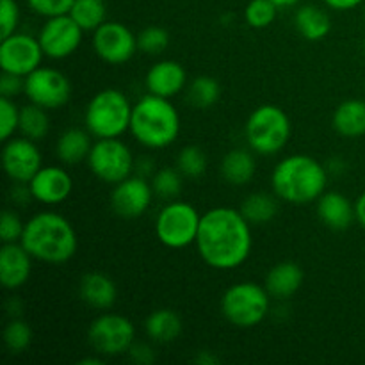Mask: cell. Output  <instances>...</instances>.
<instances>
[{
	"label": "cell",
	"mask_w": 365,
	"mask_h": 365,
	"mask_svg": "<svg viewBox=\"0 0 365 365\" xmlns=\"http://www.w3.org/2000/svg\"><path fill=\"white\" fill-rule=\"evenodd\" d=\"M252 227L239 209L214 207L207 210L202 214L195 242L198 255L212 269H237L252 253Z\"/></svg>",
	"instance_id": "cell-1"
},
{
	"label": "cell",
	"mask_w": 365,
	"mask_h": 365,
	"mask_svg": "<svg viewBox=\"0 0 365 365\" xmlns=\"http://www.w3.org/2000/svg\"><path fill=\"white\" fill-rule=\"evenodd\" d=\"M20 242L32 259L50 266L66 264L73 259L78 248L73 225L63 214L53 210H43L25 221Z\"/></svg>",
	"instance_id": "cell-2"
},
{
	"label": "cell",
	"mask_w": 365,
	"mask_h": 365,
	"mask_svg": "<svg viewBox=\"0 0 365 365\" xmlns=\"http://www.w3.org/2000/svg\"><path fill=\"white\" fill-rule=\"evenodd\" d=\"M327 166L305 153L284 157L271 173V189L278 200L292 205H309L319 200L328 187Z\"/></svg>",
	"instance_id": "cell-3"
},
{
	"label": "cell",
	"mask_w": 365,
	"mask_h": 365,
	"mask_svg": "<svg viewBox=\"0 0 365 365\" xmlns=\"http://www.w3.org/2000/svg\"><path fill=\"white\" fill-rule=\"evenodd\" d=\"M130 134L148 150H163L173 145L180 134V114L171 98L152 93L141 96L132 107Z\"/></svg>",
	"instance_id": "cell-4"
},
{
	"label": "cell",
	"mask_w": 365,
	"mask_h": 365,
	"mask_svg": "<svg viewBox=\"0 0 365 365\" xmlns=\"http://www.w3.org/2000/svg\"><path fill=\"white\" fill-rule=\"evenodd\" d=\"M132 102L121 89L107 88L95 93L86 106L84 125L96 139L121 138L130 132Z\"/></svg>",
	"instance_id": "cell-5"
},
{
	"label": "cell",
	"mask_w": 365,
	"mask_h": 365,
	"mask_svg": "<svg viewBox=\"0 0 365 365\" xmlns=\"http://www.w3.org/2000/svg\"><path fill=\"white\" fill-rule=\"evenodd\" d=\"M291 134V118L274 103H264L253 109L245 125L248 148L262 157L280 153L287 146Z\"/></svg>",
	"instance_id": "cell-6"
},
{
	"label": "cell",
	"mask_w": 365,
	"mask_h": 365,
	"mask_svg": "<svg viewBox=\"0 0 365 365\" xmlns=\"http://www.w3.org/2000/svg\"><path fill=\"white\" fill-rule=\"evenodd\" d=\"M271 294L255 282H239L230 285L221 296V314L235 328L259 327L271 310Z\"/></svg>",
	"instance_id": "cell-7"
},
{
	"label": "cell",
	"mask_w": 365,
	"mask_h": 365,
	"mask_svg": "<svg viewBox=\"0 0 365 365\" xmlns=\"http://www.w3.org/2000/svg\"><path fill=\"white\" fill-rule=\"evenodd\" d=\"M202 214L192 203L170 200L155 217V235L166 248L182 250L195 245Z\"/></svg>",
	"instance_id": "cell-8"
},
{
	"label": "cell",
	"mask_w": 365,
	"mask_h": 365,
	"mask_svg": "<svg viewBox=\"0 0 365 365\" xmlns=\"http://www.w3.org/2000/svg\"><path fill=\"white\" fill-rule=\"evenodd\" d=\"M88 166L98 180L114 185L134 175L135 159L120 138L96 139L89 152Z\"/></svg>",
	"instance_id": "cell-9"
},
{
	"label": "cell",
	"mask_w": 365,
	"mask_h": 365,
	"mask_svg": "<svg viewBox=\"0 0 365 365\" xmlns=\"http://www.w3.org/2000/svg\"><path fill=\"white\" fill-rule=\"evenodd\" d=\"M88 342L102 356H120L135 342V327L121 314L103 312L91 321Z\"/></svg>",
	"instance_id": "cell-10"
},
{
	"label": "cell",
	"mask_w": 365,
	"mask_h": 365,
	"mask_svg": "<svg viewBox=\"0 0 365 365\" xmlns=\"http://www.w3.org/2000/svg\"><path fill=\"white\" fill-rule=\"evenodd\" d=\"M71 82L56 68L39 66L25 77V91L29 102L46 110L61 109L71 98Z\"/></svg>",
	"instance_id": "cell-11"
},
{
	"label": "cell",
	"mask_w": 365,
	"mask_h": 365,
	"mask_svg": "<svg viewBox=\"0 0 365 365\" xmlns=\"http://www.w3.org/2000/svg\"><path fill=\"white\" fill-rule=\"evenodd\" d=\"M93 50L107 64L120 66L128 63L138 52V34L121 21H103L93 31Z\"/></svg>",
	"instance_id": "cell-12"
},
{
	"label": "cell",
	"mask_w": 365,
	"mask_h": 365,
	"mask_svg": "<svg viewBox=\"0 0 365 365\" xmlns=\"http://www.w3.org/2000/svg\"><path fill=\"white\" fill-rule=\"evenodd\" d=\"M43 57L45 52L38 36L34 38L25 32H13L0 43V68L6 73L27 77L41 66Z\"/></svg>",
	"instance_id": "cell-13"
},
{
	"label": "cell",
	"mask_w": 365,
	"mask_h": 365,
	"mask_svg": "<svg viewBox=\"0 0 365 365\" xmlns=\"http://www.w3.org/2000/svg\"><path fill=\"white\" fill-rule=\"evenodd\" d=\"M84 32V29L68 13L61 14V16L45 18V24L39 29L38 39L41 43L45 57L61 61L77 52Z\"/></svg>",
	"instance_id": "cell-14"
},
{
	"label": "cell",
	"mask_w": 365,
	"mask_h": 365,
	"mask_svg": "<svg viewBox=\"0 0 365 365\" xmlns=\"http://www.w3.org/2000/svg\"><path fill=\"white\" fill-rule=\"evenodd\" d=\"M153 196L155 192H153L148 178H143L134 173L113 185L109 203L116 216L123 217V220H135L150 209Z\"/></svg>",
	"instance_id": "cell-15"
},
{
	"label": "cell",
	"mask_w": 365,
	"mask_h": 365,
	"mask_svg": "<svg viewBox=\"0 0 365 365\" xmlns=\"http://www.w3.org/2000/svg\"><path fill=\"white\" fill-rule=\"evenodd\" d=\"M2 166L11 182L29 184L43 166V155L32 139L11 138L4 141Z\"/></svg>",
	"instance_id": "cell-16"
},
{
	"label": "cell",
	"mask_w": 365,
	"mask_h": 365,
	"mask_svg": "<svg viewBox=\"0 0 365 365\" xmlns=\"http://www.w3.org/2000/svg\"><path fill=\"white\" fill-rule=\"evenodd\" d=\"M29 187L36 202L53 207L70 198L73 191V178L63 166L48 164L39 168L38 173L29 182Z\"/></svg>",
	"instance_id": "cell-17"
},
{
	"label": "cell",
	"mask_w": 365,
	"mask_h": 365,
	"mask_svg": "<svg viewBox=\"0 0 365 365\" xmlns=\"http://www.w3.org/2000/svg\"><path fill=\"white\" fill-rule=\"evenodd\" d=\"M187 71L178 61L163 59L152 64L146 73V91L163 98H173L187 88Z\"/></svg>",
	"instance_id": "cell-18"
},
{
	"label": "cell",
	"mask_w": 365,
	"mask_h": 365,
	"mask_svg": "<svg viewBox=\"0 0 365 365\" xmlns=\"http://www.w3.org/2000/svg\"><path fill=\"white\" fill-rule=\"evenodd\" d=\"M32 260L21 242H4L0 250V284L9 291L24 287L31 278Z\"/></svg>",
	"instance_id": "cell-19"
},
{
	"label": "cell",
	"mask_w": 365,
	"mask_h": 365,
	"mask_svg": "<svg viewBox=\"0 0 365 365\" xmlns=\"http://www.w3.org/2000/svg\"><path fill=\"white\" fill-rule=\"evenodd\" d=\"M317 217L330 230H348L355 217V203L349 202L342 192L324 191L317 200Z\"/></svg>",
	"instance_id": "cell-20"
},
{
	"label": "cell",
	"mask_w": 365,
	"mask_h": 365,
	"mask_svg": "<svg viewBox=\"0 0 365 365\" xmlns=\"http://www.w3.org/2000/svg\"><path fill=\"white\" fill-rule=\"evenodd\" d=\"M78 296L91 309L109 310L118 299V287L109 274L91 271L78 282Z\"/></svg>",
	"instance_id": "cell-21"
},
{
	"label": "cell",
	"mask_w": 365,
	"mask_h": 365,
	"mask_svg": "<svg viewBox=\"0 0 365 365\" xmlns=\"http://www.w3.org/2000/svg\"><path fill=\"white\" fill-rule=\"evenodd\" d=\"M305 274L299 264L284 260L271 267L264 278V287L274 299H289L302 289Z\"/></svg>",
	"instance_id": "cell-22"
},
{
	"label": "cell",
	"mask_w": 365,
	"mask_h": 365,
	"mask_svg": "<svg viewBox=\"0 0 365 365\" xmlns=\"http://www.w3.org/2000/svg\"><path fill=\"white\" fill-rule=\"evenodd\" d=\"M257 153L250 148H234L221 159L220 173L227 184L242 187L248 185L257 175Z\"/></svg>",
	"instance_id": "cell-23"
},
{
	"label": "cell",
	"mask_w": 365,
	"mask_h": 365,
	"mask_svg": "<svg viewBox=\"0 0 365 365\" xmlns=\"http://www.w3.org/2000/svg\"><path fill=\"white\" fill-rule=\"evenodd\" d=\"M91 146V134L88 132V128H66L57 138L56 155L66 166H75V164L88 160Z\"/></svg>",
	"instance_id": "cell-24"
},
{
	"label": "cell",
	"mask_w": 365,
	"mask_h": 365,
	"mask_svg": "<svg viewBox=\"0 0 365 365\" xmlns=\"http://www.w3.org/2000/svg\"><path fill=\"white\" fill-rule=\"evenodd\" d=\"M334 130L348 139L365 135V102L359 98H349L339 103L331 118Z\"/></svg>",
	"instance_id": "cell-25"
},
{
	"label": "cell",
	"mask_w": 365,
	"mask_h": 365,
	"mask_svg": "<svg viewBox=\"0 0 365 365\" xmlns=\"http://www.w3.org/2000/svg\"><path fill=\"white\" fill-rule=\"evenodd\" d=\"M294 27L307 41H323L331 31L330 14L319 6L305 4L299 6L294 13Z\"/></svg>",
	"instance_id": "cell-26"
},
{
	"label": "cell",
	"mask_w": 365,
	"mask_h": 365,
	"mask_svg": "<svg viewBox=\"0 0 365 365\" xmlns=\"http://www.w3.org/2000/svg\"><path fill=\"white\" fill-rule=\"evenodd\" d=\"M180 316L171 309H157L146 317L145 331L153 342L157 344H170L177 341L182 334Z\"/></svg>",
	"instance_id": "cell-27"
},
{
	"label": "cell",
	"mask_w": 365,
	"mask_h": 365,
	"mask_svg": "<svg viewBox=\"0 0 365 365\" xmlns=\"http://www.w3.org/2000/svg\"><path fill=\"white\" fill-rule=\"evenodd\" d=\"M239 210L242 212V216L250 221L252 225H266L269 221H273L278 214V196L271 195V192H252V195L246 196L242 200Z\"/></svg>",
	"instance_id": "cell-28"
},
{
	"label": "cell",
	"mask_w": 365,
	"mask_h": 365,
	"mask_svg": "<svg viewBox=\"0 0 365 365\" xmlns=\"http://www.w3.org/2000/svg\"><path fill=\"white\" fill-rule=\"evenodd\" d=\"M185 96H187L189 106H192L195 109H210L220 102L221 86L210 75H200L189 82L185 88Z\"/></svg>",
	"instance_id": "cell-29"
},
{
	"label": "cell",
	"mask_w": 365,
	"mask_h": 365,
	"mask_svg": "<svg viewBox=\"0 0 365 365\" xmlns=\"http://www.w3.org/2000/svg\"><path fill=\"white\" fill-rule=\"evenodd\" d=\"M50 130V118L46 109L29 102L27 106L20 107V132L24 138L32 139V141H41L46 138Z\"/></svg>",
	"instance_id": "cell-30"
},
{
	"label": "cell",
	"mask_w": 365,
	"mask_h": 365,
	"mask_svg": "<svg viewBox=\"0 0 365 365\" xmlns=\"http://www.w3.org/2000/svg\"><path fill=\"white\" fill-rule=\"evenodd\" d=\"M70 14L84 31L93 32L106 21V0H75Z\"/></svg>",
	"instance_id": "cell-31"
},
{
	"label": "cell",
	"mask_w": 365,
	"mask_h": 365,
	"mask_svg": "<svg viewBox=\"0 0 365 365\" xmlns=\"http://www.w3.org/2000/svg\"><path fill=\"white\" fill-rule=\"evenodd\" d=\"M184 178L185 177L178 171L177 166H164L153 173V177L150 178V184H152L155 196L170 202V200H177L182 192Z\"/></svg>",
	"instance_id": "cell-32"
},
{
	"label": "cell",
	"mask_w": 365,
	"mask_h": 365,
	"mask_svg": "<svg viewBox=\"0 0 365 365\" xmlns=\"http://www.w3.org/2000/svg\"><path fill=\"white\" fill-rule=\"evenodd\" d=\"M209 160H207L205 152L200 146L189 145L178 152L177 168L185 178H200L205 175Z\"/></svg>",
	"instance_id": "cell-33"
},
{
	"label": "cell",
	"mask_w": 365,
	"mask_h": 365,
	"mask_svg": "<svg viewBox=\"0 0 365 365\" xmlns=\"http://www.w3.org/2000/svg\"><path fill=\"white\" fill-rule=\"evenodd\" d=\"M4 344L14 355L24 353L32 344V328L21 317H11L4 328Z\"/></svg>",
	"instance_id": "cell-34"
},
{
	"label": "cell",
	"mask_w": 365,
	"mask_h": 365,
	"mask_svg": "<svg viewBox=\"0 0 365 365\" xmlns=\"http://www.w3.org/2000/svg\"><path fill=\"white\" fill-rule=\"evenodd\" d=\"M170 41L171 38L166 29L157 27V25H150L138 34V48L139 52L146 53V56L164 53V50L170 46Z\"/></svg>",
	"instance_id": "cell-35"
},
{
	"label": "cell",
	"mask_w": 365,
	"mask_h": 365,
	"mask_svg": "<svg viewBox=\"0 0 365 365\" xmlns=\"http://www.w3.org/2000/svg\"><path fill=\"white\" fill-rule=\"evenodd\" d=\"M278 7L271 0H250L245 7V20L252 29H266L277 20Z\"/></svg>",
	"instance_id": "cell-36"
},
{
	"label": "cell",
	"mask_w": 365,
	"mask_h": 365,
	"mask_svg": "<svg viewBox=\"0 0 365 365\" xmlns=\"http://www.w3.org/2000/svg\"><path fill=\"white\" fill-rule=\"evenodd\" d=\"M20 127V107L14 103L13 98L0 96V139L14 138Z\"/></svg>",
	"instance_id": "cell-37"
},
{
	"label": "cell",
	"mask_w": 365,
	"mask_h": 365,
	"mask_svg": "<svg viewBox=\"0 0 365 365\" xmlns=\"http://www.w3.org/2000/svg\"><path fill=\"white\" fill-rule=\"evenodd\" d=\"M25 2H27L29 9L38 16L52 18L70 13L75 0H25Z\"/></svg>",
	"instance_id": "cell-38"
},
{
	"label": "cell",
	"mask_w": 365,
	"mask_h": 365,
	"mask_svg": "<svg viewBox=\"0 0 365 365\" xmlns=\"http://www.w3.org/2000/svg\"><path fill=\"white\" fill-rule=\"evenodd\" d=\"M25 223L14 210L6 209L0 217V239L2 242H20Z\"/></svg>",
	"instance_id": "cell-39"
},
{
	"label": "cell",
	"mask_w": 365,
	"mask_h": 365,
	"mask_svg": "<svg viewBox=\"0 0 365 365\" xmlns=\"http://www.w3.org/2000/svg\"><path fill=\"white\" fill-rule=\"evenodd\" d=\"M20 24V7L16 0H0V27H2V38H7L16 32Z\"/></svg>",
	"instance_id": "cell-40"
},
{
	"label": "cell",
	"mask_w": 365,
	"mask_h": 365,
	"mask_svg": "<svg viewBox=\"0 0 365 365\" xmlns=\"http://www.w3.org/2000/svg\"><path fill=\"white\" fill-rule=\"evenodd\" d=\"M25 91V77L14 73H6L2 71V77H0V96H6V98H13L20 93Z\"/></svg>",
	"instance_id": "cell-41"
},
{
	"label": "cell",
	"mask_w": 365,
	"mask_h": 365,
	"mask_svg": "<svg viewBox=\"0 0 365 365\" xmlns=\"http://www.w3.org/2000/svg\"><path fill=\"white\" fill-rule=\"evenodd\" d=\"M128 359L138 365H152L157 360L155 349L148 344V342H138L130 346V349L127 351Z\"/></svg>",
	"instance_id": "cell-42"
},
{
	"label": "cell",
	"mask_w": 365,
	"mask_h": 365,
	"mask_svg": "<svg viewBox=\"0 0 365 365\" xmlns=\"http://www.w3.org/2000/svg\"><path fill=\"white\" fill-rule=\"evenodd\" d=\"M9 198L14 205H27L32 198V192L29 184H21V182H13V187L9 191Z\"/></svg>",
	"instance_id": "cell-43"
},
{
	"label": "cell",
	"mask_w": 365,
	"mask_h": 365,
	"mask_svg": "<svg viewBox=\"0 0 365 365\" xmlns=\"http://www.w3.org/2000/svg\"><path fill=\"white\" fill-rule=\"evenodd\" d=\"M155 171H157L155 163H153L150 157H139V159H135V168H134L135 175H139V177L143 178H148L150 180Z\"/></svg>",
	"instance_id": "cell-44"
},
{
	"label": "cell",
	"mask_w": 365,
	"mask_h": 365,
	"mask_svg": "<svg viewBox=\"0 0 365 365\" xmlns=\"http://www.w3.org/2000/svg\"><path fill=\"white\" fill-rule=\"evenodd\" d=\"M324 6L334 11H351L362 6L364 0H323Z\"/></svg>",
	"instance_id": "cell-45"
},
{
	"label": "cell",
	"mask_w": 365,
	"mask_h": 365,
	"mask_svg": "<svg viewBox=\"0 0 365 365\" xmlns=\"http://www.w3.org/2000/svg\"><path fill=\"white\" fill-rule=\"evenodd\" d=\"M324 166H327L328 173L334 175V177L344 175L346 170H348V164H346V160L342 157H331V159H328V163Z\"/></svg>",
	"instance_id": "cell-46"
},
{
	"label": "cell",
	"mask_w": 365,
	"mask_h": 365,
	"mask_svg": "<svg viewBox=\"0 0 365 365\" xmlns=\"http://www.w3.org/2000/svg\"><path fill=\"white\" fill-rule=\"evenodd\" d=\"M195 362L200 365H217L220 364V359H217L216 353L203 349V351H200L198 355L195 356Z\"/></svg>",
	"instance_id": "cell-47"
},
{
	"label": "cell",
	"mask_w": 365,
	"mask_h": 365,
	"mask_svg": "<svg viewBox=\"0 0 365 365\" xmlns=\"http://www.w3.org/2000/svg\"><path fill=\"white\" fill-rule=\"evenodd\" d=\"M6 309H7V314H9V317H20L21 309H24L21 299L18 298V296H11L6 303Z\"/></svg>",
	"instance_id": "cell-48"
},
{
	"label": "cell",
	"mask_w": 365,
	"mask_h": 365,
	"mask_svg": "<svg viewBox=\"0 0 365 365\" xmlns=\"http://www.w3.org/2000/svg\"><path fill=\"white\" fill-rule=\"evenodd\" d=\"M355 217H356V223H359L362 228H365V191L359 196V198H356L355 202Z\"/></svg>",
	"instance_id": "cell-49"
},
{
	"label": "cell",
	"mask_w": 365,
	"mask_h": 365,
	"mask_svg": "<svg viewBox=\"0 0 365 365\" xmlns=\"http://www.w3.org/2000/svg\"><path fill=\"white\" fill-rule=\"evenodd\" d=\"M271 2L274 4V6L278 7V9H285V7H294L298 6L302 0H271Z\"/></svg>",
	"instance_id": "cell-50"
},
{
	"label": "cell",
	"mask_w": 365,
	"mask_h": 365,
	"mask_svg": "<svg viewBox=\"0 0 365 365\" xmlns=\"http://www.w3.org/2000/svg\"><path fill=\"white\" fill-rule=\"evenodd\" d=\"M78 364L81 365H102L103 360L100 359V356H95V359H91V356H89V359H82Z\"/></svg>",
	"instance_id": "cell-51"
},
{
	"label": "cell",
	"mask_w": 365,
	"mask_h": 365,
	"mask_svg": "<svg viewBox=\"0 0 365 365\" xmlns=\"http://www.w3.org/2000/svg\"><path fill=\"white\" fill-rule=\"evenodd\" d=\"M364 280H365V264H364Z\"/></svg>",
	"instance_id": "cell-52"
},
{
	"label": "cell",
	"mask_w": 365,
	"mask_h": 365,
	"mask_svg": "<svg viewBox=\"0 0 365 365\" xmlns=\"http://www.w3.org/2000/svg\"><path fill=\"white\" fill-rule=\"evenodd\" d=\"M364 52H365V41H364Z\"/></svg>",
	"instance_id": "cell-53"
}]
</instances>
